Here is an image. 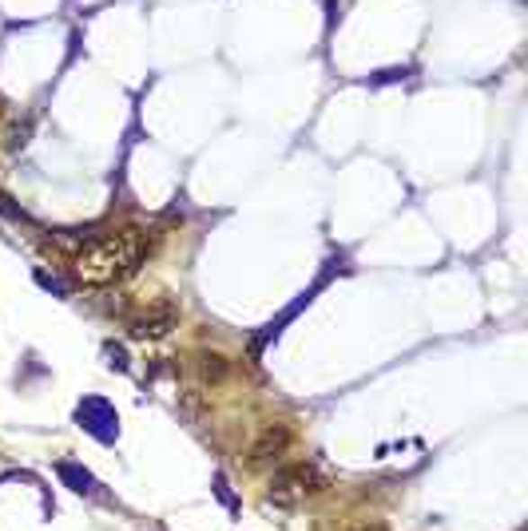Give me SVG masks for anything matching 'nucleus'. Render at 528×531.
<instances>
[{"instance_id": "nucleus-5", "label": "nucleus", "mask_w": 528, "mask_h": 531, "mask_svg": "<svg viewBox=\"0 0 528 531\" xmlns=\"http://www.w3.org/2000/svg\"><path fill=\"white\" fill-rule=\"evenodd\" d=\"M286 448H291V429H286L282 420L266 424V429L255 437V444H251V465H255V468L274 465V460L286 456Z\"/></svg>"}, {"instance_id": "nucleus-7", "label": "nucleus", "mask_w": 528, "mask_h": 531, "mask_svg": "<svg viewBox=\"0 0 528 531\" xmlns=\"http://www.w3.org/2000/svg\"><path fill=\"white\" fill-rule=\"evenodd\" d=\"M203 376H207V381H223V376H227V357L207 353L203 357Z\"/></svg>"}, {"instance_id": "nucleus-9", "label": "nucleus", "mask_w": 528, "mask_h": 531, "mask_svg": "<svg viewBox=\"0 0 528 531\" xmlns=\"http://www.w3.org/2000/svg\"><path fill=\"white\" fill-rule=\"evenodd\" d=\"M350 531H386L381 524H358V527H350Z\"/></svg>"}, {"instance_id": "nucleus-6", "label": "nucleus", "mask_w": 528, "mask_h": 531, "mask_svg": "<svg viewBox=\"0 0 528 531\" xmlns=\"http://www.w3.org/2000/svg\"><path fill=\"white\" fill-rule=\"evenodd\" d=\"M60 480H64V484H68L72 491H80V496H88V491H95L92 472H84L80 465H68V460L60 465Z\"/></svg>"}, {"instance_id": "nucleus-2", "label": "nucleus", "mask_w": 528, "mask_h": 531, "mask_svg": "<svg viewBox=\"0 0 528 531\" xmlns=\"http://www.w3.org/2000/svg\"><path fill=\"white\" fill-rule=\"evenodd\" d=\"M326 488V476L314 465H286L271 480V500L274 504H302V500L318 496Z\"/></svg>"}, {"instance_id": "nucleus-1", "label": "nucleus", "mask_w": 528, "mask_h": 531, "mask_svg": "<svg viewBox=\"0 0 528 531\" xmlns=\"http://www.w3.org/2000/svg\"><path fill=\"white\" fill-rule=\"evenodd\" d=\"M156 238L148 230H120V235H95L84 250H76V278L88 286H112L128 278L151 254Z\"/></svg>"}, {"instance_id": "nucleus-4", "label": "nucleus", "mask_w": 528, "mask_h": 531, "mask_svg": "<svg viewBox=\"0 0 528 531\" xmlns=\"http://www.w3.org/2000/svg\"><path fill=\"white\" fill-rule=\"evenodd\" d=\"M179 322V310L171 302H151L139 317H131V337L139 341H156V337H167Z\"/></svg>"}, {"instance_id": "nucleus-8", "label": "nucleus", "mask_w": 528, "mask_h": 531, "mask_svg": "<svg viewBox=\"0 0 528 531\" xmlns=\"http://www.w3.org/2000/svg\"><path fill=\"white\" fill-rule=\"evenodd\" d=\"M406 67H389V72H378V80H373V84H398V80H406Z\"/></svg>"}, {"instance_id": "nucleus-3", "label": "nucleus", "mask_w": 528, "mask_h": 531, "mask_svg": "<svg viewBox=\"0 0 528 531\" xmlns=\"http://www.w3.org/2000/svg\"><path fill=\"white\" fill-rule=\"evenodd\" d=\"M76 420H80V429H88L95 440H115V432H120V417H115V409L103 397H84L80 409H76Z\"/></svg>"}]
</instances>
